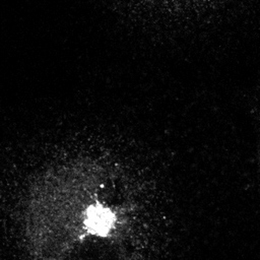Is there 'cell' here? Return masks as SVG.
Masks as SVG:
<instances>
[{"label": "cell", "instance_id": "obj_1", "mask_svg": "<svg viewBox=\"0 0 260 260\" xmlns=\"http://www.w3.org/2000/svg\"><path fill=\"white\" fill-rule=\"evenodd\" d=\"M115 216L111 210L96 204L87 209L84 222L90 233L106 235L112 228Z\"/></svg>", "mask_w": 260, "mask_h": 260}]
</instances>
